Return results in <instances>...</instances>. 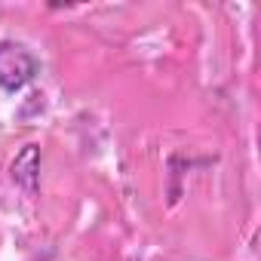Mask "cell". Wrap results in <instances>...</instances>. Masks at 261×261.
I'll return each instance as SVG.
<instances>
[{
  "instance_id": "6da1fadb",
  "label": "cell",
  "mask_w": 261,
  "mask_h": 261,
  "mask_svg": "<svg viewBox=\"0 0 261 261\" xmlns=\"http://www.w3.org/2000/svg\"><path fill=\"white\" fill-rule=\"evenodd\" d=\"M40 74V59L19 40H0V89L19 92Z\"/></svg>"
},
{
  "instance_id": "7a4b0ae2",
  "label": "cell",
  "mask_w": 261,
  "mask_h": 261,
  "mask_svg": "<svg viewBox=\"0 0 261 261\" xmlns=\"http://www.w3.org/2000/svg\"><path fill=\"white\" fill-rule=\"evenodd\" d=\"M40 148L37 145H25L19 154H16V160L10 163V175H13V181L25 191V194H37V188H40Z\"/></svg>"
}]
</instances>
